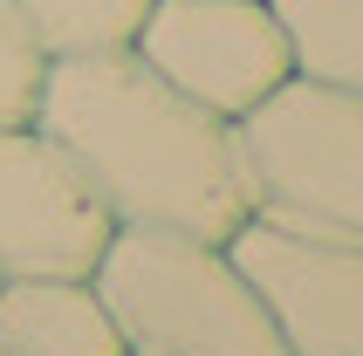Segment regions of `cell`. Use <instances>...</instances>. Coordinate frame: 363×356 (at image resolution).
Wrapping results in <instances>:
<instances>
[{
  "label": "cell",
  "instance_id": "6da1fadb",
  "mask_svg": "<svg viewBox=\"0 0 363 356\" xmlns=\"http://www.w3.org/2000/svg\"><path fill=\"white\" fill-rule=\"evenodd\" d=\"M28 123L82 172L117 226L226 247V233L247 219L233 123L158 82L130 48L55 55L41 69Z\"/></svg>",
  "mask_w": 363,
  "mask_h": 356
},
{
  "label": "cell",
  "instance_id": "7a4b0ae2",
  "mask_svg": "<svg viewBox=\"0 0 363 356\" xmlns=\"http://www.w3.org/2000/svg\"><path fill=\"white\" fill-rule=\"evenodd\" d=\"M130 356H288L226 247L117 226L89 274Z\"/></svg>",
  "mask_w": 363,
  "mask_h": 356
},
{
  "label": "cell",
  "instance_id": "3957f363",
  "mask_svg": "<svg viewBox=\"0 0 363 356\" xmlns=\"http://www.w3.org/2000/svg\"><path fill=\"white\" fill-rule=\"evenodd\" d=\"M247 213L295 233L363 240V89L288 76L233 117Z\"/></svg>",
  "mask_w": 363,
  "mask_h": 356
},
{
  "label": "cell",
  "instance_id": "277c9868",
  "mask_svg": "<svg viewBox=\"0 0 363 356\" xmlns=\"http://www.w3.org/2000/svg\"><path fill=\"white\" fill-rule=\"evenodd\" d=\"M130 55L226 123L295 76L267 0H151L130 35Z\"/></svg>",
  "mask_w": 363,
  "mask_h": 356
},
{
  "label": "cell",
  "instance_id": "5b68a950",
  "mask_svg": "<svg viewBox=\"0 0 363 356\" xmlns=\"http://www.w3.org/2000/svg\"><path fill=\"white\" fill-rule=\"evenodd\" d=\"M226 260L267 308L288 356H363V240L295 233L247 213L226 233Z\"/></svg>",
  "mask_w": 363,
  "mask_h": 356
},
{
  "label": "cell",
  "instance_id": "8992f818",
  "mask_svg": "<svg viewBox=\"0 0 363 356\" xmlns=\"http://www.w3.org/2000/svg\"><path fill=\"white\" fill-rule=\"evenodd\" d=\"M117 219L35 123H0V281H89Z\"/></svg>",
  "mask_w": 363,
  "mask_h": 356
},
{
  "label": "cell",
  "instance_id": "52a82bcc",
  "mask_svg": "<svg viewBox=\"0 0 363 356\" xmlns=\"http://www.w3.org/2000/svg\"><path fill=\"white\" fill-rule=\"evenodd\" d=\"M7 356H123V336L89 281H0Z\"/></svg>",
  "mask_w": 363,
  "mask_h": 356
},
{
  "label": "cell",
  "instance_id": "ba28073f",
  "mask_svg": "<svg viewBox=\"0 0 363 356\" xmlns=\"http://www.w3.org/2000/svg\"><path fill=\"white\" fill-rule=\"evenodd\" d=\"M288 41V69L308 82L363 89V0H267Z\"/></svg>",
  "mask_w": 363,
  "mask_h": 356
},
{
  "label": "cell",
  "instance_id": "9c48e42d",
  "mask_svg": "<svg viewBox=\"0 0 363 356\" xmlns=\"http://www.w3.org/2000/svg\"><path fill=\"white\" fill-rule=\"evenodd\" d=\"M14 21L28 28L41 55H103V48H130L138 21L151 0H7Z\"/></svg>",
  "mask_w": 363,
  "mask_h": 356
},
{
  "label": "cell",
  "instance_id": "30bf717a",
  "mask_svg": "<svg viewBox=\"0 0 363 356\" xmlns=\"http://www.w3.org/2000/svg\"><path fill=\"white\" fill-rule=\"evenodd\" d=\"M41 69H48V55L28 41V28L14 21V7L0 0V123H28L35 117Z\"/></svg>",
  "mask_w": 363,
  "mask_h": 356
},
{
  "label": "cell",
  "instance_id": "8fae6325",
  "mask_svg": "<svg viewBox=\"0 0 363 356\" xmlns=\"http://www.w3.org/2000/svg\"><path fill=\"white\" fill-rule=\"evenodd\" d=\"M0 356H7V350H0Z\"/></svg>",
  "mask_w": 363,
  "mask_h": 356
},
{
  "label": "cell",
  "instance_id": "7c38bea8",
  "mask_svg": "<svg viewBox=\"0 0 363 356\" xmlns=\"http://www.w3.org/2000/svg\"><path fill=\"white\" fill-rule=\"evenodd\" d=\"M123 356H130V350H123Z\"/></svg>",
  "mask_w": 363,
  "mask_h": 356
}]
</instances>
